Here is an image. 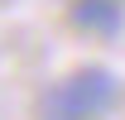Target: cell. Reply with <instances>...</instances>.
Masks as SVG:
<instances>
[{"label": "cell", "instance_id": "6da1fadb", "mask_svg": "<svg viewBox=\"0 0 125 120\" xmlns=\"http://www.w3.org/2000/svg\"><path fill=\"white\" fill-rule=\"evenodd\" d=\"M120 96V82L106 67H77L58 77L39 101V120H101Z\"/></svg>", "mask_w": 125, "mask_h": 120}, {"label": "cell", "instance_id": "7a4b0ae2", "mask_svg": "<svg viewBox=\"0 0 125 120\" xmlns=\"http://www.w3.org/2000/svg\"><path fill=\"white\" fill-rule=\"evenodd\" d=\"M72 24L96 39H115L125 29V0H72Z\"/></svg>", "mask_w": 125, "mask_h": 120}]
</instances>
